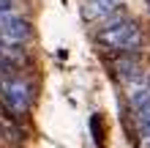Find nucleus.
Instances as JSON below:
<instances>
[{"instance_id":"obj_2","label":"nucleus","mask_w":150,"mask_h":148,"mask_svg":"<svg viewBox=\"0 0 150 148\" xmlns=\"http://www.w3.org/2000/svg\"><path fill=\"white\" fill-rule=\"evenodd\" d=\"M0 99H3V107L14 115H25L30 110V102H33V93H30V85L19 80V77H6L0 82Z\"/></svg>"},{"instance_id":"obj_1","label":"nucleus","mask_w":150,"mask_h":148,"mask_svg":"<svg viewBox=\"0 0 150 148\" xmlns=\"http://www.w3.org/2000/svg\"><path fill=\"white\" fill-rule=\"evenodd\" d=\"M96 39H98L101 47L115 49V52H137L142 47V30H139V25L134 19H123L120 14L109 16Z\"/></svg>"},{"instance_id":"obj_8","label":"nucleus","mask_w":150,"mask_h":148,"mask_svg":"<svg viewBox=\"0 0 150 148\" xmlns=\"http://www.w3.org/2000/svg\"><path fill=\"white\" fill-rule=\"evenodd\" d=\"M147 85H150V82H147Z\"/></svg>"},{"instance_id":"obj_5","label":"nucleus","mask_w":150,"mask_h":148,"mask_svg":"<svg viewBox=\"0 0 150 148\" xmlns=\"http://www.w3.org/2000/svg\"><path fill=\"white\" fill-rule=\"evenodd\" d=\"M115 69H117V74L123 80L139 77V60H137V55H131V52H120V58L115 60Z\"/></svg>"},{"instance_id":"obj_6","label":"nucleus","mask_w":150,"mask_h":148,"mask_svg":"<svg viewBox=\"0 0 150 148\" xmlns=\"http://www.w3.org/2000/svg\"><path fill=\"white\" fill-rule=\"evenodd\" d=\"M11 71H14V60L0 49V74H11Z\"/></svg>"},{"instance_id":"obj_3","label":"nucleus","mask_w":150,"mask_h":148,"mask_svg":"<svg viewBox=\"0 0 150 148\" xmlns=\"http://www.w3.org/2000/svg\"><path fill=\"white\" fill-rule=\"evenodd\" d=\"M0 36L8 39V41H19V44H25V41L33 36V28H30V22L25 19V16L11 11V14L0 16Z\"/></svg>"},{"instance_id":"obj_4","label":"nucleus","mask_w":150,"mask_h":148,"mask_svg":"<svg viewBox=\"0 0 150 148\" xmlns=\"http://www.w3.org/2000/svg\"><path fill=\"white\" fill-rule=\"evenodd\" d=\"M117 8H120V3H115V0H85L82 14L87 16V19H101V22H107L109 16L117 14Z\"/></svg>"},{"instance_id":"obj_7","label":"nucleus","mask_w":150,"mask_h":148,"mask_svg":"<svg viewBox=\"0 0 150 148\" xmlns=\"http://www.w3.org/2000/svg\"><path fill=\"white\" fill-rule=\"evenodd\" d=\"M147 8H150V0H147Z\"/></svg>"}]
</instances>
